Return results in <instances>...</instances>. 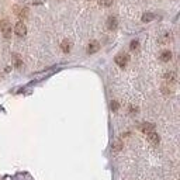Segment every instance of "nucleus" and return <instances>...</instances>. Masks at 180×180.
I'll list each match as a JSON object with an SVG mask.
<instances>
[{"instance_id": "423d86ee", "label": "nucleus", "mask_w": 180, "mask_h": 180, "mask_svg": "<svg viewBox=\"0 0 180 180\" xmlns=\"http://www.w3.org/2000/svg\"><path fill=\"white\" fill-rule=\"evenodd\" d=\"M146 135H148V141H149L152 145H158L159 141H161L159 139V135L156 132H154V131H152V132H148Z\"/></svg>"}, {"instance_id": "f3484780", "label": "nucleus", "mask_w": 180, "mask_h": 180, "mask_svg": "<svg viewBox=\"0 0 180 180\" xmlns=\"http://www.w3.org/2000/svg\"><path fill=\"white\" fill-rule=\"evenodd\" d=\"M110 108H111L113 111H117L118 108H120V104H118L117 101L114 100V101H111V103H110Z\"/></svg>"}, {"instance_id": "7ed1b4c3", "label": "nucleus", "mask_w": 180, "mask_h": 180, "mask_svg": "<svg viewBox=\"0 0 180 180\" xmlns=\"http://www.w3.org/2000/svg\"><path fill=\"white\" fill-rule=\"evenodd\" d=\"M14 33L19 35V37H24L27 34V27L23 21H19L17 24L14 26Z\"/></svg>"}, {"instance_id": "9d476101", "label": "nucleus", "mask_w": 180, "mask_h": 180, "mask_svg": "<svg viewBox=\"0 0 180 180\" xmlns=\"http://www.w3.org/2000/svg\"><path fill=\"white\" fill-rule=\"evenodd\" d=\"M162 92L165 93V94H170V93H173V83L166 82L165 85L162 86Z\"/></svg>"}, {"instance_id": "dca6fc26", "label": "nucleus", "mask_w": 180, "mask_h": 180, "mask_svg": "<svg viewBox=\"0 0 180 180\" xmlns=\"http://www.w3.org/2000/svg\"><path fill=\"white\" fill-rule=\"evenodd\" d=\"M114 0H99V3L101 4V6H106V7H108V6H111L113 4Z\"/></svg>"}, {"instance_id": "ddd939ff", "label": "nucleus", "mask_w": 180, "mask_h": 180, "mask_svg": "<svg viewBox=\"0 0 180 180\" xmlns=\"http://www.w3.org/2000/svg\"><path fill=\"white\" fill-rule=\"evenodd\" d=\"M165 79L169 83H175L176 82V73L175 72H168V73H165Z\"/></svg>"}, {"instance_id": "4468645a", "label": "nucleus", "mask_w": 180, "mask_h": 180, "mask_svg": "<svg viewBox=\"0 0 180 180\" xmlns=\"http://www.w3.org/2000/svg\"><path fill=\"white\" fill-rule=\"evenodd\" d=\"M161 59L163 62H169L170 59H172V52L170 51H163L161 54Z\"/></svg>"}, {"instance_id": "f8f14e48", "label": "nucleus", "mask_w": 180, "mask_h": 180, "mask_svg": "<svg viewBox=\"0 0 180 180\" xmlns=\"http://www.w3.org/2000/svg\"><path fill=\"white\" fill-rule=\"evenodd\" d=\"M154 19H156V16H155L154 13H143L142 14V21L143 23H149Z\"/></svg>"}, {"instance_id": "1a4fd4ad", "label": "nucleus", "mask_w": 180, "mask_h": 180, "mask_svg": "<svg viewBox=\"0 0 180 180\" xmlns=\"http://www.w3.org/2000/svg\"><path fill=\"white\" fill-rule=\"evenodd\" d=\"M70 48H72V42H70L69 40H63L62 44H61V49H62L65 54H68V52L70 51Z\"/></svg>"}, {"instance_id": "9b49d317", "label": "nucleus", "mask_w": 180, "mask_h": 180, "mask_svg": "<svg viewBox=\"0 0 180 180\" xmlns=\"http://www.w3.org/2000/svg\"><path fill=\"white\" fill-rule=\"evenodd\" d=\"M111 149H113L114 152H118L122 149V141L121 139H115L113 142V145H111Z\"/></svg>"}, {"instance_id": "f257e3e1", "label": "nucleus", "mask_w": 180, "mask_h": 180, "mask_svg": "<svg viewBox=\"0 0 180 180\" xmlns=\"http://www.w3.org/2000/svg\"><path fill=\"white\" fill-rule=\"evenodd\" d=\"M0 31L3 34L4 38H10L11 37V26L10 23L7 20H3V21H0Z\"/></svg>"}, {"instance_id": "0eeeda50", "label": "nucleus", "mask_w": 180, "mask_h": 180, "mask_svg": "<svg viewBox=\"0 0 180 180\" xmlns=\"http://www.w3.org/2000/svg\"><path fill=\"white\" fill-rule=\"evenodd\" d=\"M154 129H155V125L151 124V122H143V124L141 125V131H142V132H145V134L152 132Z\"/></svg>"}, {"instance_id": "6e6552de", "label": "nucleus", "mask_w": 180, "mask_h": 180, "mask_svg": "<svg viewBox=\"0 0 180 180\" xmlns=\"http://www.w3.org/2000/svg\"><path fill=\"white\" fill-rule=\"evenodd\" d=\"M16 14L19 16L20 19H26L28 16V9H19V6H16Z\"/></svg>"}, {"instance_id": "a211bd4d", "label": "nucleus", "mask_w": 180, "mask_h": 180, "mask_svg": "<svg viewBox=\"0 0 180 180\" xmlns=\"http://www.w3.org/2000/svg\"><path fill=\"white\" fill-rule=\"evenodd\" d=\"M16 66H17V68H21V61H20L19 56H16Z\"/></svg>"}, {"instance_id": "f03ea898", "label": "nucleus", "mask_w": 180, "mask_h": 180, "mask_svg": "<svg viewBox=\"0 0 180 180\" xmlns=\"http://www.w3.org/2000/svg\"><path fill=\"white\" fill-rule=\"evenodd\" d=\"M129 61V56L127 55V54H118L115 58H114V62L117 63L120 68H125V65L128 63Z\"/></svg>"}, {"instance_id": "39448f33", "label": "nucleus", "mask_w": 180, "mask_h": 180, "mask_svg": "<svg viewBox=\"0 0 180 180\" xmlns=\"http://www.w3.org/2000/svg\"><path fill=\"white\" fill-rule=\"evenodd\" d=\"M117 27H118V21H117V19L115 17H108L107 19V28L110 30V31H114V30H117Z\"/></svg>"}, {"instance_id": "2eb2a0df", "label": "nucleus", "mask_w": 180, "mask_h": 180, "mask_svg": "<svg viewBox=\"0 0 180 180\" xmlns=\"http://www.w3.org/2000/svg\"><path fill=\"white\" fill-rule=\"evenodd\" d=\"M129 48H131V51H136V49L139 48V42H138L136 40L131 41V44H129Z\"/></svg>"}, {"instance_id": "20e7f679", "label": "nucleus", "mask_w": 180, "mask_h": 180, "mask_svg": "<svg viewBox=\"0 0 180 180\" xmlns=\"http://www.w3.org/2000/svg\"><path fill=\"white\" fill-rule=\"evenodd\" d=\"M100 49L99 41H90L87 45V54H96Z\"/></svg>"}]
</instances>
